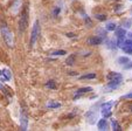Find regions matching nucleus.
Instances as JSON below:
<instances>
[{
	"mask_svg": "<svg viewBox=\"0 0 132 131\" xmlns=\"http://www.w3.org/2000/svg\"><path fill=\"white\" fill-rule=\"evenodd\" d=\"M0 32H1V35H3V37H4V40H5V42L7 43V46H10V47H13V45H14V39H13V34H12V32L8 29V27L5 25V24L0 25Z\"/></svg>",
	"mask_w": 132,
	"mask_h": 131,
	"instance_id": "f257e3e1",
	"label": "nucleus"
},
{
	"mask_svg": "<svg viewBox=\"0 0 132 131\" xmlns=\"http://www.w3.org/2000/svg\"><path fill=\"white\" fill-rule=\"evenodd\" d=\"M39 34H40V24L39 21H35L32 28V33H30V47L35 45V42L39 39Z\"/></svg>",
	"mask_w": 132,
	"mask_h": 131,
	"instance_id": "f03ea898",
	"label": "nucleus"
},
{
	"mask_svg": "<svg viewBox=\"0 0 132 131\" xmlns=\"http://www.w3.org/2000/svg\"><path fill=\"white\" fill-rule=\"evenodd\" d=\"M106 79L109 82H112V83H116V84H118V86H120V83L123 82V75L120 74V73L111 72L108 74Z\"/></svg>",
	"mask_w": 132,
	"mask_h": 131,
	"instance_id": "7ed1b4c3",
	"label": "nucleus"
},
{
	"mask_svg": "<svg viewBox=\"0 0 132 131\" xmlns=\"http://www.w3.org/2000/svg\"><path fill=\"white\" fill-rule=\"evenodd\" d=\"M27 26H28V17H27V10H25L21 13L20 21H19V30H20V33L25 32Z\"/></svg>",
	"mask_w": 132,
	"mask_h": 131,
	"instance_id": "20e7f679",
	"label": "nucleus"
},
{
	"mask_svg": "<svg viewBox=\"0 0 132 131\" xmlns=\"http://www.w3.org/2000/svg\"><path fill=\"white\" fill-rule=\"evenodd\" d=\"M103 40L104 39L102 36H100V35H92V36H90L87 40V43L90 46H100V45H102Z\"/></svg>",
	"mask_w": 132,
	"mask_h": 131,
	"instance_id": "39448f33",
	"label": "nucleus"
},
{
	"mask_svg": "<svg viewBox=\"0 0 132 131\" xmlns=\"http://www.w3.org/2000/svg\"><path fill=\"white\" fill-rule=\"evenodd\" d=\"M97 128H98V130H101V131L109 130V122L106 121V118H104V117H103L102 119H100V121H98V123H97Z\"/></svg>",
	"mask_w": 132,
	"mask_h": 131,
	"instance_id": "423d86ee",
	"label": "nucleus"
},
{
	"mask_svg": "<svg viewBox=\"0 0 132 131\" xmlns=\"http://www.w3.org/2000/svg\"><path fill=\"white\" fill-rule=\"evenodd\" d=\"M92 91V88L91 87H83V88H80V89L76 91V96H75V99L78 98L80 96H82V95L84 94H88V93Z\"/></svg>",
	"mask_w": 132,
	"mask_h": 131,
	"instance_id": "0eeeda50",
	"label": "nucleus"
},
{
	"mask_svg": "<svg viewBox=\"0 0 132 131\" xmlns=\"http://www.w3.org/2000/svg\"><path fill=\"white\" fill-rule=\"evenodd\" d=\"M0 77H3V80L5 81H10L12 79V74L7 69H0Z\"/></svg>",
	"mask_w": 132,
	"mask_h": 131,
	"instance_id": "6e6552de",
	"label": "nucleus"
},
{
	"mask_svg": "<svg viewBox=\"0 0 132 131\" xmlns=\"http://www.w3.org/2000/svg\"><path fill=\"white\" fill-rule=\"evenodd\" d=\"M112 106H113V102L110 101V102H105L101 105V111H105V110H111Z\"/></svg>",
	"mask_w": 132,
	"mask_h": 131,
	"instance_id": "1a4fd4ad",
	"label": "nucleus"
},
{
	"mask_svg": "<svg viewBox=\"0 0 132 131\" xmlns=\"http://www.w3.org/2000/svg\"><path fill=\"white\" fill-rule=\"evenodd\" d=\"M115 33H116V36L117 37H124L125 35H126V30H125V28H123V27L117 28V29L115 30Z\"/></svg>",
	"mask_w": 132,
	"mask_h": 131,
	"instance_id": "9d476101",
	"label": "nucleus"
},
{
	"mask_svg": "<svg viewBox=\"0 0 132 131\" xmlns=\"http://www.w3.org/2000/svg\"><path fill=\"white\" fill-rule=\"evenodd\" d=\"M47 108L49 109H57V108H61V103L56 101H49L47 103Z\"/></svg>",
	"mask_w": 132,
	"mask_h": 131,
	"instance_id": "9b49d317",
	"label": "nucleus"
},
{
	"mask_svg": "<svg viewBox=\"0 0 132 131\" xmlns=\"http://www.w3.org/2000/svg\"><path fill=\"white\" fill-rule=\"evenodd\" d=\"M130 62V59L127 56H120L117 59V63L120 64V66H125V64H127Z\"/></svg>",
	"mask_w": 132,
	"mask_h": 131,
	"instance_id": "f8f14e48",
	"label": "nucleus"
},
{
	"mask_svg": "<svg viewBox=\"0 0 132 131\" xmlns=\"http://www.w3.org/2000/svg\"><path fill=\"white\" fill-rule=\"evenodd\" d=\"M20 122L22 123V125H21V130H27V117L25 116L23 114H21L20 116Z\"/></svg>",
	"mask_w": 132,
	"mask_h": 131,
	"instance_id": "ddd939ff",
	"label": "nucleus"
},
{
	"mask_svg": "<svg viewBox=\"0 0 132 131\" xmlns=\"http://www.w3.org/2000/svg\"><path fill=\"white\" fill-rule=\"evenodd\" d=\"M105 29H106L108 32H113V30L117 29V25H116L115 22H109L105 26Z\"/></svg>",
	"mask_w": 132,
	"mask_h": 131,
	"instance_id": "4468645a",
	"label": "nucleus"
},
{
	"mask_svg": "<svg viewBox=\"0 0 132 131\" xmlns=\"http://www.w3.org/2000/svg\"><path fill=\"white\" fill-rule=\"evenodd\" d=\"M111 128L113 131H120L122 130V128H120V125L118 124L117 121H115V119H111Z\"/></svg>",
	"mask_w": 132,
	"mask_h": 131,
	"instance_id": "2eb2a0df",
	"label": "nucleus"
},
{
	"mask_svg": "<svg viewBox=\"0 0 132 131\" xmlns=\"http://www.w3.org/2000/svg\"><path fill=\"white\" fill-rule=\"evenodd\" d=\"M80 79L81 80H92V79H96V73H89V74L82 75Z\"/></svg>",
	"mask_w": 132,
	"mask_h": 131,
	"instance_id": "dca6fc26",
	"label": "nucleus"
},
{
	"mask_svg": "<svg viewBox=\"0 0 132 131\" xmlns=\"http://www.w3.org/2000/svg\"><path fill=\"white\" fill-rule=\"evenodd\" d=\"M75 57H76V55L72 54L70 55L69 57L67 59V61H65V63H67V66H72V64L75 63Z\"/></svg>",
	"mask_w": 132,
	"mask_h": 131,
	"instance_id": "f3484780",
	"label": "nucleus"
},
{
	"mask_svg": "<svg viewBox=\"0 0 132 131\" xmlns=\"http://www.w3.org/2000/svg\"><path fill=\"white\" fill-rule=\"evenodd\" d=\"M106 43H108V45H106L108 48H110V49H117V48H118L117 42H113V41H111V40H109Z\"/></svg>",
	"mask_w": 132,
	"mask_h": 131,
	"instance_id": "a211bd4d",
	"label": "nucleus"
},
{
	"mask_svg": "<svg viewBox=\"0 0 132 131\" xmlns=\"http://www.w3.org/2000/svg\"><path fill=\"white\" fill-rule=\"evenodd\" d=\"M46 87L49 88V89H55V88H56V83H55V81L50 80V81H48L47 83H46Z\"/></svg>",
	"mask_w": 132,
	"mask_h": 131,
	"instance_id": "6ab92c4d",
	"label": "nucleus"
},
{
	"mask_svg": "<svg viewBox=\"0 0 132 131\" xmlns=\"http://www.w3.org/2000/svg\"><path fill=\"white\" fill-rule=\"evenodd\" d=\"M67 54V52L65 50H55V52L52 53V55H54V56H62V55H65Z\"/></svg>",
	"mask_w": 132,
	"mask_h": 131,
	"instance_id": "aec40b11",
	"label": "nucleus"
},
{
	"mask_svg": "<svg viewBox=\"0 0 132 131\" xmlns=\"http://www.w3.org/2000/svg\"><path fill=\"white\" fill-rule=\"evenodd\" d=\"M101 112H102V115H103L104 118H109V117H111V115H112L111 110H105V111H101Z\"/></svg>",
	"mask_w": 132,
	"mask_h": 131,
	"instance_id": "412c9836",
	"label": "nucleus"
},
{
	"mask_svg": "<svg viewBox=\"0 0 132 131\" xmlns=\"http://www.w3.org/2000/svg\"><path fill=\"white\" fill-rule=\"evenodd\" d=\"M95 18H96L97 20H100V21H105L108 17H106L105 14H96V15H95Z\"/></svg>",
	"mask_w": 132,
	"mask_h": 131,
	"instance_id": "4be33fe9",
	"label": "nucleus"
},
{
	"mask_svg": "<svg viewBox=\"0 0 132 131\" xmlns=\"http://www.w3.org/2000/svg\"><path fill=\"white\" fill-rule=\"evenodd\" d=\"M123 47H130V48H132V39H127V40H125L124 46H123Z\"/></svg>",
	"mask_w": 132,
	"mask_h": 131,
	"instance_id": "5701e85b",
	"label": "nucleus"
},
{
	"mask_svg": "<svg viewBox=\"0 0 132 131\" xmlns=\"http://www.w3.org/2000/svg\"><path fill=\"white\" fill-rule=\"evenodd\" d=\"M122 49H123V52H125L126 54L132 55V48H130V47H122Z\"/></svg>",
	"mask_w": 132,
	"mask_h": 131,
	"instance_id": "b1692460",
	"label": "nucleus"
},
{
	"mask_svg": "<svg viewBox=\"0 0 132 131\" xmlns=\"http://www.w3.org/2000/svg\"><path fill=\"white\" fill-rule=\"evenodd\" d=\"M60 7H55L54 12H53V14H54V17H56V15H59V13H60Z\"/></svg>",
	"mask_w": 132,
	"mask_h": 131,
	"instance_id": "393cba45",
	"label": "nucleus"
},
{
	"mask_svg": "<svg viewBox=\"0 0 132 131\" xmlns=\"http://www.w3.org/2000/svg\"><path fill=\"white\" fill-rule=\"evenodd\" d=\"M123 98L132 99V91H131V93H129V94H126V95H124V96H123Z\"/></svg>",
	"mask_w": 132,
	"mask_h": 131,
	"instance_id": "a878e982",
	"label": "nucleus"
},
{
	"mask_svg": "<svg viewBox=\"0 0 132 131\" xmlns=\"http://www.w3.org/2000/svg\"><path fill=\"white\" fill-rule=\"evenodd\" d=\"M124 67H125V69H131L132 68V61H130L127 64H125Z\"/></svg>",
	"mask_w": 132,
	"mask_h": 131,
	"instance_id": "bb28decb",
	"label": "nucleus"
},
{
	"mask_svg": "<svg viewBox=\"0 0 132 131\" xmlns=\"http://www.w3.org/2000/svg\"><path fill=\"white\" fill-rule=\"evenodd\" d=\"M123 26H124L125 28H129L130 26H131V22H130V21H124V24H123Z\"/></svg>",
	"mask_w": 132,
	"mask_h": 131,
	"instance_id": "cd10ccee",
	"label": "nucleus"
},
{
	"mask_svg": "<svg viewBox=\"0 0 132 131\" xmlns=\"http://www.w3.org/2000/svg\"><path fill=\"white\" fill-rule=\"evenodd\" d=\"M130 109H131V111H132V105H131V106H130Z\"/></svg>",
	"mask_w": 132,
	"mask_h": 131,
	"instance_id": "c85d7f7f",
	"label": "nucleus"
},
{
	"mask_svg": "<svg viewBox=\"0 0 132 131\" xmlns=\"http://www.w3.org/2000/svg\"><path fill=\"white\" fill-rule=\"evenodd\" d=\"M130 1H132V0H130Z\"/></svg>",
	"mask_w": 132,
	"mask_h": 131,
	"instance_id": "c756f323",
	"label": "nucleus"
}]
</instances>
